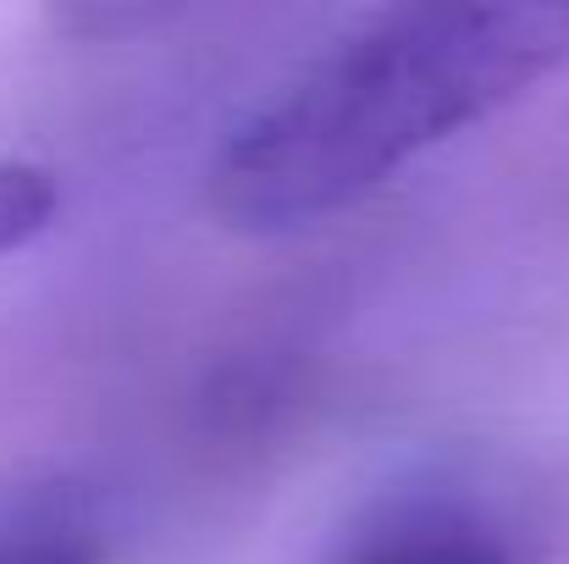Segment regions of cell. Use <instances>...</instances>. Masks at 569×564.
<instances>
[{"instance_id": "obj_4", "label": "cell", "mask_w": 569, "mask_h": 564, "mask_svg": "<svg viewBox=\"0 0 569 564\" xmlns=\"http://www.w3.org/2000/svg\"><path fill=\"white\" fill-rule=\"evenodd\" d=\"M377 564H509L487 537H426L415 548H398Z\"/></svg>"}, {"instance_id": "obj_3", "label": "cell", "mask_w": 569, "mask_h": 564, "mask_svg": "<svg viewBox=\"0 0 569 564\" xmlns=\"http://www.w3.org/2000/svg\"><path fill=\"white\" fill-rule=\"evenodd\" d=\"M61 210V184L33 161H0V255H17L39 232H50Z\"/></svg>"}, {"instance_id": "obj_1", "label": "cell", "mask_w": 569, "mask_h": 564, "mask_svg": "<svg viewBox=\"0 0 569 564\" xmlns=\"http://www.w3.org/2000/svg\"><path fill=\"white\" fill-rule=\"evenodd\" d=\"M559 67H569V6L431 0L371 11L227 128L204 205L243 238L327 227Z\"/></svg>"}, {"instance_id": "obj_2", "label": "cell", "mask_w": 569, "mask_h": 564, "mask_svg": "<svg viewBox=\"0 0 569 564\" xmlns=\"http://www.w3.org/2000/svg\"><path fill=\"white\" fill-rule=\"evenodd\" d=\"M0 564H106V543L72 498H28L0 515Z\"/></svg>"}]
</instances>
